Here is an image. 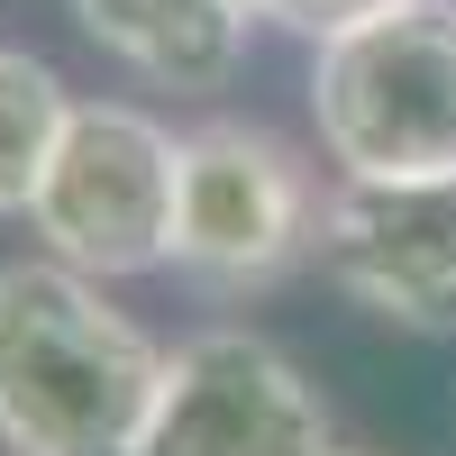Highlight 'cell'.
Instances as JSON below:
<instances>
[{
    "instance_id": "obj_1",
    "label": "cell",
    "mask_w": 456,
    "mask_h": 456,
    "mask_svg": "<svg viewBox=\"0 0 456 456\" xmlns=\"http://www.w3.org/2000/svg\"><path fill=\"white\" fill-rule=\"evenodd\" d=\"M165 347L55 256L0 265V456H137Z\"/></svg>"
},
{
    "instance_id": "obj_2",
    "label": "cell",
    "mask_w": 456,
    "mask_h": 456,
    "mask_svg": "<svg viewBox=\"0 0 456 456\" xmlns=\"http://www.w3.org/2000/svg\"><path fill=\"white\" fill-rule=\"evenodd\" d=\"M311 128L338 183H402L456 165V0H402L320 37Z\"/></svg>"
},
{
    "instance_id": "obj_3",
    "label": "cell",
    "mask_w": 456,
    "mask_h": 456,
    "mask_svg": "<svg viewBox=\"0 0 456 456\" xmlns=\"http://www.w3.org/2000/svg\"><path fill=\"white\" fill-rule=\"evenodd\" d=\"M174 174H183V137L165 119H146L137 101H73L46 183L28 201V228L46 238L55 265L92 283L156 274V265H174Z\"/></svg>"
},
{
    "instance_id": "obj_4",
    "label": "cell",
    "mask_w": 456,
    "mask_h": 456,
    "mask_svg": "<svg viewBox=\"0 0 456 456\" xmlns=\"http://www.w3.org/2000/svg\"><path fill=\"white\" fill-rule=\"evenodd\" d=\"M301 256H320V192L311 165L274 128L210 119L183 137L174 174V274L201 292H265Z\"/></svg>"
},
{
    "instance_id": "obj_5",
    "label": "cell",
    "mask_w": 456,
    "mask_h": 456,
    "mask_svg": "<svg viewBox=\"0 0 456 456\" xmlns=\"http://www.w3.org/2000/svg\"><path fill=\"white\" fill-rule=\"evenodd\" d=\"M329 411L274 338L192 329L165 347V384L146 411L137 456H329Z\"/></svg>"
},
{
    "instance_id": "obj_6",
    "label": "cell",
    "mask_w": 456,
    "mask_h": 456,
    "mask_svg": "<svg viewBox=\"0 0 456 456\" xmlns=\"http://www.w3.org/2000/svg\"><path fill=\"white\" fill-rule=\"evenodd\" d=\"M329 283L402 329H456V165L402 183H338L320 201Z\"/></svg>"
},
{
    "instance_id": "obj_7",
    "label": "cell",
    "mask_w": 456,
    "mask_h": 456,
    "mask_svg": "<svg viewBox=\"0 0 456 456\" xmlns=\"http://www.w3.org/2000/svg\"><path fill=\"white\" fill-rule=\"evenodd\" d=\"M73 19L156 92H219L247 55V0H73Z\"/></svg>"
},
{
    "instance_id": "obj_8",
    "label": "cell",
    "mask_w": 456,
    "mask_h": 456,
    "mask_svg": "<svg viewBox=\"0 0 456 456\" xmlns=\"http://www.w3.org/2000/svg\"><path fill=\"white\" fill-rule=\"evenodd\" d=\"M64 119H73V92L55 83V64L0 46V219H28Z\"/></svg>"
},
{
    "instance_id": "obj_9",
    "label": "cell",
    "mask_w": 456,
    "mask_h": 456,
    "mask_svg": "<svg viewBox=\"0 0 456 456\" xmlns=\"http://www.w3.org/2000/svg\"><path fill=\"white\" fill-rule=\"evenodd\" d=\"M374 10H402V0H247V19H274V28H292V37H338V28H356V19H374Z\"/></svg>"
},
{
    "instance_id": "obj_10",
    "label": "cell",
    "mask_w": 456,
    "mask_h": 456,
    "mask_svg": "<svg viewBox=\"0 0 456 456\" xmlns=\"http://www.w3.org/2000/svg\"><path fill=\"white\" fill-rule=\"evenodd\" d=\"M329 456H365V447H329Z\"/></svg>"
}]
</instances>
